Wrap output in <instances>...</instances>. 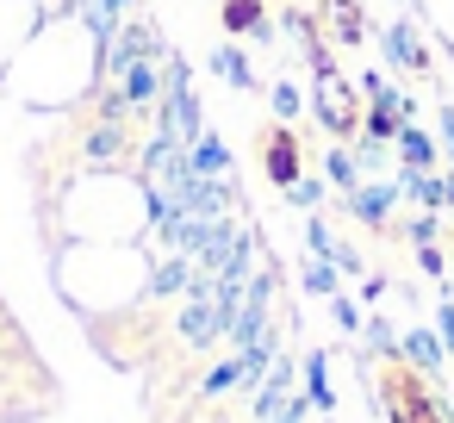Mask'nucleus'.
Instances as JSON below:
<instances>
[{
	"instance_id": "obj_1",
	"label": "nucleus",
	"mask_w": 454,
	"mask_h": 423,
	"mask_svg": "<svg viewBox=\"0 0 454 423\" xmlns=\"http://www.w3.org/2000/svg\"><path fill=\"white\" fill-rule=\"evenodd\" d=\"M168 51V38L156 32V20L150 13H125V26H119V38L94 57V88L100 82H113V75H125L131 63H150V57H162Z\"/></svg>"
},
{
	"instance_id": "obj_2",
	"label": "nucleus",
	"mask_w": 454,
	"mask_h": 423,
	"mask_svg": "<svg viewBox=\"0 0 454 423\" xmlns=\"http://www.w3.org/2000/svg\"><path fill=\"white\" fill-rule=\"evenodd\" d=\"M75 162H82L88 175H106V168H119V162H137L131 125H113V119H94V113H88V131H82V144H75Z\"/></svg>"
},
{
	"instance_id": "obj_3",
	"label": "nucleus",
	"mask_w": 454,
	"mask_h": 423,
	"mask_svg": "<svg viewBox=\"0 0 454 423\" xmlns=\"http://www.w3.org/2000/svg\"><path fill=\"white\" fill-rule=\"evenodd\" d=\"M262 168H268V181H274L280 193L305 175V150H299L293 125H268V131H262Z\"/></svg>"
},
{
	"instance_id": "obj_4",
	"label": "nucleus",
	"mask_w": 454,
	"mask_h": 423,
	"mask_svg": "<svg viewBox=\"0 0 454 423\" xmlns=\"http://www.w3.org/2000/svg\"><path fill=\"white\" fill-rule=\"evenodd\" d=\"M342 206H348V218H361L367 231H386V218H392V206H398V181H361L355 193H342Z\"/></svg>"
},
{
	"instance_id": "obj_5",
	"label": "nucleus",
	"mask_w": 454,
	"mask_h": 423,
	"mask_svg": "<svg viewBox=\"0 0 454 423\" xmlns=\"http://www.w3.org/2000/svg\"><path fill=\"white\" fill-rule=\"evenodd\" d=\"M218 20L231 38H249V44H274V20L262 0H218Z\"/></svg>"
},
{
	"instance_id": "obj_6",
	"label": "nucleus",
	"mask_w": 454,
	"mask_h": 423,
	"mask_svg": "<svg viewBox=\"0 0 454 423\" xmlns=\"http://www.w3.org/2000/svg\"><path fill=\"white\" fill-rule=\"evenodd\" d=\"M380 51H386V63H392V69H404V75H423V69H429V51H423V38H417L404 20L380 26Z\"/></svg>"
},
{
	"instance_id": "obj_7",
	"label": "nucleus",
	"mask_w": 454,
	"mask_h": 423,
	"mask_svg": "<svg viewBox=\"0 0 454 423\" xmlns=\"http://www.w3.org/2000/svg\"><path fill=\"white\" fill-rule=\"evenodd\" d=\"M113 88H119V94H125V100L144 113V119H150V113H156V100H162V57H150V63H131L125 75H113Z\"/></svg>"
},
{
	"instance_id": "obj_8",
	"label": "nucleus",
	"mask_w": 454,
	"mask_h": 423,
	"mask_svg": "<svg viewBox=\"0 0 454 423\" xmlns=\"http://www.w3.org/2000/svg\"><path fill=\"white\" fill-rule=\"evenodd\" d=\"M193 280H200V268H193V255H162V262L150 268V280H144V293H150V299H175V293H193Z\"/></svg>"
},
{
	"instance_id": "obj_9",
	"label": "nucleus",
	"mask_w": 454,
	"mask_h": 423,
	"mask_svg": "<svg viewBox=\"0 0 454 423\" xmlns=\"http://www.w3.org/2000/svg\"><path fill=\"white\" fill-rule=\"evenodd\" d=\"M212 75H218L224 88H237V94H255V88H262L255 69H249V57H243V44H218V51H212Z\"/></svg>"
},
{
	"instance_id": "obj_10",
	"label": "nucleus",
	"mask_w": 454,
	"mask_h": 423,
	"mask_svg": "<svg viewBox=\"0 0 454 423\" xmlns=\"http://www.w3.org/2000/svg\"><path fill=\"white\" fill-rule=\"evenodd\" d=\"M187 168L206 175V181H231V144H224L218 131H206V137L187 150Z\"/></svg>"
},
{
	"instance_id": "obj_11",
	"label": "nucleus",
	"mask_w": 454,
	"mask_h": 423,
	"mask_svg": "<svg viewBox=\"0 0 454 423\" xmlns=\"http://www.w3.org/2000/svg\"><path fill=\"white\" fill-rule=\"evenodd\" d=\"M324 181H330V187H336V193H355V187H361V181H367V175H361V162H355V150H348V144H330V150H324Z\"/></svg>"
},
{
	"instance_id": "obj_12",
	"label": "nucleus",
	"mask_w": 454,
	"mask_h": 423,
	"mask_svg": "<svg viewBox=\"0 0 454 423\" xmlns=\"http://www.w3.org/2000/svg\"><path fill=\"white\" fill-rule=\"evenodd\" d=\"M324 20H330L336 44H361V38H367V20H361V7H355V0H330V7H324Z\"/></svg>"
},
{
	"instance_id": "obj_13",
	"label": "nucleus",
	"mask_w": 454,
	"mask_h": 423,
	"mask_svg": "<svg viewBox=\"0 0 454 423\" xmlns=\"http://www.w3.org/2000/svg\"><path fill=\"white\" fill-rule=\"evenodd\" d=\"M398 162H404V168H435V144H429V131L404 125V131H398Z\"/></svg>"
},
{
	"instance_id": "obj_14",
	"label": "nucleus",
	"mask_w": 454,
	"mask_h": 423,
	"mask_svg": "<svg viewBox=\"0 0 454 423\" xmlns=\"http://www.w3.org/2000/svg\"><path fill=\"white\" fill-rule=\"evenodd\" d=\"M404 361H411L417 373H435V367H442V342H435L429 330H404Z\"/></svg>"
},
{
	"instance_id": "obj_15",
	"label": "nucleus",
	"mask_w": 454,
	"mask_h": 423,
	"mask_svg": "<svg viewBox=\"0 0 454 423\" xmlns=\"http://www.w3.org/2000/svg\"><path fill=\"white\" fill-rule=\"evenodd\" d=\"M268 106H274V119H280V125H293V119L305 113V94H299V88H293V82L280 75V82L268 88Z\"/></svg>"
},
{
	"instance_id": "obj_16",
	"label": "nucleus",
	"mask_w": 454,
	"mask_h": 423,
	"mask_svg": "<svg viewBox=\"0 0 454 423\" xmlns=\"http://www.w3.org/2000/svg\"><path fill=\"white\" fill-rule=\"evenodd\" d=\"M305 398H311L317 411H336V392H330V380H324V355H305Z\"/></svg>"
},
{
	"instance_id": "obj_17",
	"label": "nucleus",
	"mask_w": 454,
	"mask_h": 423,
	"mask_svg": "<svg viewBox=\"0 0 454 423\" xmlns=\"http://www.w3.org/2000/svg\"><path fill=\"white\" fill-rule=\"evenodd\" d=\"M336 274H342V268H336V262H324V255H311V262H305V286H311L317 299H336Z\"/></svg>"
},
{
	"instance_id": "obj_18",
	"label": "nucleus",
	"mask_w": 454,
	"mask_h": 423,
	"mask_svg": "<svg viewBox=\"0 0 454 423\" xmlns=\"http://www.w3.org/2000/svg\"><path fill=\"white\" fill-rule=\"evenodd\" d=\"M237 380H243V367H237V355H231V361L206 367V380H200V398H218V392H231Z\"/></svg>"
},
{
	"instance_id": "obj_19",
	"label": "nucleus",
	"mask_w": 454,
	"mask_h": 423,
	"mask_svg": "<svg viewBox=\"0 0 454 423\" xmlns=\"http://www.w3.org/2000/svg\"><path fill=\"white\" fill-rule=\"evenodd\" d=\"M286 200H293L299 212H317V206H324V181H317V175H299V181L286 187Z\"/></svg>"
},
{
	"instance_id": "obj_20",
	"label": "nucleus",
	"mask_w": 454,
	"mask_h": 423,
	"mask_svg": "<svg viewBox=\"0 0 454 423\" xmlns=\"http://www.w3.org/2000/svg\"><path fill=\"white\" fill-rule=\"evenodd\" d=\"M305 249H311V255H324V262H330V255H336V231H330V224H324V218H317V212H311V218H305Z\"/></svg>"
},
{
	"instance_id": "obj_21",
	"label": "nucleus",
	"mask_w": 454,
	"mask_h": 423,
	"mask_svg": "<svg viewBox=\"0 0 454 423\" xmlns=\"http://www.w3.org/2000/svg\"><path fill=\"white\" fill-rule=\"evenodd\" d=\"M330 311H336V324H342V330H361V305H355V299H342V293H336V299H330Z\"/></svg>"
},
{
	"instance_id": "obj_22",
	"label": "nucleus",
	"mask_w": 454,
	"mask_h": 423,
	"mask_svg": "<svg viewBox=\"0 0 454 423\" xmlns=\"http://www.w3.org/2000/svg\"><path fill=\"white\" fill-rule=\"evenodd\" d=\"M404 237H411L417 249H423V243H435V212H423V218H411V231H404Z\"/></svg>"
},
{
	"instance_id": "obj_23",
	"label": "nucleus",
	"mask_w": 454,
	"mask_h": 423,
	"mask_svg": "<svg viewBox=\"0 0 454 423\" xmlns=\"http://www.w3.org/2000/svg\"><path fill=\"white\" fill-rule=\"evenodd\" d=\"M367 342H373V349H392V324H386V317H367Z\"/></svg>"
},
{
	"instance_id": "obj_24",
	"label": "nucleus",
	"mask_w": 454,
	"mask_h": 423,
	"mask_svg": "<svg viewBox=\"0 0 454 423\" xmlns=\"http://www.w3.org/2000/svg\"><path fill=\"white\" fill-rule=\"evenodd\" d=\"M442 150H448V162H454V106H442Z\"/></svg>"
},
{
	"instance_id": "obj_25",
	"label": "nucleus",
	"mask_w": 454,
	"mask_h": 423,
	"mask_svg": "<svg viewBox=\"0 0 454 423\" xmlns=\"http://www.w3.org/2000/svg\"><path fill=\"white\" fill-rule=\"evenodd\" d=\"M442 342L454 349V305H442Z\"/></svg>"
},
{
	"instance_id": "obj_26",
	"label": "nucleus",
	"mask_w": 454,
	"mask_h": 423,
	"mask_svg": "<svg viewBox=\"0 0 454 423\" xmlns=\"http://www.w3.org/2000/svg\"><path fill=\"white\" fill-rule=\"evenodd\" d=\"M119 13H144V0H119Z\"/></svg>"
}]
</instances>
